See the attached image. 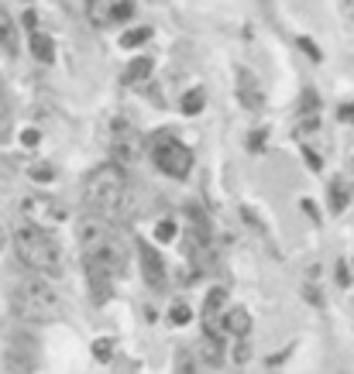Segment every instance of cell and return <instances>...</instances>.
Masks as SVG:
<instances>
[{
    "instance_id": "6da1fadb",
    "label": "cell",
    "mask_w": 354,
    "mask_h": 374,
    "mask_svg": "<svg viewBox=\"0 0 354 374\" xmlns=\"http://www.w3.org/2000/svg\"><path fill=\"white\" fill-rule=\"evenodd\" d=\"M128 199V175H124V165L107 161V165H97L86 179H83V206L90 213H100L114 220L121 213Z\"/></svg>"
},
{
    "instance_id": "7a4b0ae2",
    "label": "cell",
    "mask_w": 354,
    "mask_h": 374,
    "mask_svg": "<svg viewBox=\"0 0 354 374\" xmlns=\"http://www.w3.org/2000/svg\"><path fill=\"white\" fill-rule=\"evenodd\" d=\"M14 251L31 271H42V275H59L62 271V247L49 234V227L21 220L18 230H14Z\"/></svg>"
},
{
    "instance_id": "3957f363",
    "label": "cell",
    "mask_w": 354,
    "mask_h": 374,
    "mask_svg": "<svg viewBox=\"0 0 354 374\" xmlns=\"http://www.w3.org/2000/svg\"><path fill=\"white\" fill-rule=\"evenodd\" d=\"M11 309H14V316H21L28 323H52L62 316V299L49 282L25 278L11 295Z\"/></svg>"
},
{
    "instance_id": "277c9868",
    "label": "cell",
    "mask_w": 354,
    "mask_h": 374,
    "mask_svg": "<svg viewBox=\"0 0 354 374\" xmlns=\"http://www.w3.org/2000/svg\"><path fill=\"white\" fill-rule=\"evenodd\" d=\"M83 254H86V271H90V275H107V278H121V275H124L128 247L117 237V230H110L104 241L86 247Z\"/></svg>"
},
{
    "instance_id": "5b68a950",
    "label": "cell",
    "mask_w": 354,
    "mask_h": 374,
    "mask_svg": "<svg viewBox=\"0 0 354 374\" xmlns=\"http://www.w3.org/2000/svg\"><path fill=\"white\" fill-rule=\"evenodd\" d=\"M152 158L159 165V172H165L169 179H186L193 172V151L183 141H176L172 134L152 137Z\"/></svg>"
},
{
    "instance_id": "8992f818",
    "label": "cell",
    "mask_w": 354,
    "mask_h": 374,
    "mask_svg": "<svg viewBox=\"0 0 354 374\" xmlns=\"http://www.w3.org/2000/svg\"><path fill=\"white\" fill-rule=\"evenodd\" d=\"M21 216L28 223H38V227H59V223L69 220V210L49 192H35V196H28L21 203Z\"/></svg>"
},
{
    "instance_id": "52a82bcc",
    "label": "cell",
    "mask_w": 354,
    "mask_h": 374,
    "mask_svg": "<svg viewBox=\"0 0 354 374\" xmlns=\"http://www.w3.org/2000/svg\"><path fill=\"white\" fill-rule=\"evenodd\" d=\"M131 14H135V0H86V18L97 27L121 25Z\"/></svg>"
},
{
    "instance_id": "ba28073f",
    "label": "cell",
    "mask_w": 354,
    "mask_h": 374,
    "mask_svg": "<svg viewBox=\"0 0 354 374\" xmlns=\"http://www.w3.org/2000/svg\"><path fill=\"white\" fill-rule=\"evenodd\" d=\"M110 155H114L117 165H135L145 155V137L128 124H117L114 134H110Z\"/></svg>"
},
{
    "instance_id": "9c48e42d",
    "label": "cell",
    "mask_w": 354,
    "mask_h": 374,
    "mask_svg": "<svg viewBox=\"0 0 354 374\" xmlns=\"http://www.w3.org/2000/svg\"><path fill=\"white\" fill-rule=\"evenodd\" d=\"M138 258H141V275H145V282H148L152 289H159L165 282V265H162V258H159V251H155L148 241H138Z\"/></svg>"
},
{
    "instance_id": "30bf717a",
    "label": "cell",
    "mask_w": 354,
    "mask_h": 374,
    "mask_svg": "<svg viewBox=\"0 0 354 374\" xmlns=\"http://www.w3.org/2000/svg\"><path fill=\"white\" fill-rule=\"evenodd\" d=\"M238 96L248 110H262V86L248 69H241V76H238Z\"/></svg>"
},
{
    "instance_id": "8fae6325",
    "label": "cell",
    "mask_w": 354,
    "mask_h": 374,
    "mask_svg": "<svg viewBox=\"0 0 354 374\" xmlns=\"http://www.w3.org/2000/svg\"><path fill=\"white\" fill-rule=\"evenodd\" d=\"M0 49L7 55L18 52V25H14V18L4 4H0Z\"/></svg>"
},
{
    "instance_id": "7c38bea8",
    "label": "cell",
    "mask_w": 354,
    "mask_h": 374,
    "mask_svg": "<svg viewBox=\"0 0 354 374\" xmlns=\"http://www.w3.org/2000/svg\"><path fill=\"white\" fill-rule=\"evenodd\" d=\"M224 299H227L224 289H214V292L207 295V306H203V326H207V333L217 330V313L224 309Z\"/></svg>"
},
{
    "instance_id": "4fadbf2b",
    "label": "cell",
    "mask_w": 354,
    "mask_h": 374,
    "mask_svg": "<svg viewBox=\"0 0 354 374\" xmlns=\"http://www.w3.org/2000/svg\"><path fill=\"white\" fill-rule=\"evenodd\" d=\"M224 330L234 333V337H248V333H251V313H248V309H231V313L224 316Z\"/></svg>"
},
{
    "instance_id": "5bb4252c",
    "label": "cell",
    "mask_w": 354,
    "mask_h": 374,
    "mask_svg": "<svg viewBox=\"0 0 354 374\" xmlns=\"http://www.w3.org/2000/svg\"><path fill=\"white\" fill-rule=\"evenodd\" d=\"M152 58L148 55H141V58H135L131 66H128V73H124V82H145L148 76H152Z\"/></svg>"
},
{
    "instance_id": "9a60e30c",
    "label": "cell",
    "mask_w": 354,
    "mask_h": 374,
    "mask_svg": "<svg viewBox=\"0 0 354 374\" xmlns=\"http://www.w3.org/2000/svg\"><path fill=\"white\" fill-rule=\"evenodd\" d=\"M31 55H35L38 62H52V55H55L52 38H45V35H38V31H31Z\"/></svg>"
},
{
    "instance_id": "2e32d148",
    "label": "cell",
    "mask_w": 354,
    "mask_h": 374,
    "mask_svg": "<svg viewBox=\"0 0 354 374\" xmlns=\"http://www.w3.org/2000/svg\"><path fill=\"white\" fill-rule=\"evenodd\" d=\"M148 38H152V27H135V31H124L121 45H124V49H138V45H145Z\"/></svg>"
},
{
    "instance_id": "e0dca14e",
    "label": "cell",
    "mask_w": 354,
    "mask_h": 374,
    "mask_svg": "<svg viewBox=\"0 0 354 374\" xmlns=\"http://www.w3.org/2000/svg\"><path fill=\"white\" fill-rule=\"evenodd\" d=\"M203 104H207V96H203V89H190V93H186V96H183V110H186V113H200V110H203Z\"/></svg>"
},
{
    "instance_id": "ac0fdd59",
    "label": "cell",
    "mask_w": 354,
    "mask_h": 374,
    "mask_svg": "<svg viewBox=\"0 0 354 374\" xmlns=\"http://www.w3.org/2000/svg\"><path fill=\"white\" fill-rule=\"evenodd\" d=\"M344 206H348L344 182H334V186H330V210H334V213H344Z\"/></svg>"
},
{
    "instance_id": "d6986e66",
    "label": "cell",
    "mask_w": 354,
    "mask_h": 374,
    "mask_svg": "<svg viewBox=\"0 0 354 374\" xmlns=\"http://www.w3.org/2000/svg\"><path fill=\"white\" fill-rule=\"evenodd\" d=\"M300 110H303V113H310V117H313V113L320 110V100H317V93H313V89H303V104H300Z\"/></svg>"
},
{
    "instance_id": "ffe728a7",
    "label": "cell",
    "mask_w": 354,
    "mask_h": 374,
    "mask_svg": "<svg viewBox=\"0 0 354 374\" xmlns=\"http://www.w3.org/2000/svg\"><path fill=\"white\" fill-rule=\"evenodd\" d=\"M28 175H31L35 182H52V179H55V168H52V165H35Z\"/></svg>"
},
{
    "instance_id": "44dd1931",
    "label": "cell",
    "mask_w": 354,
    "mask_h": 374,
    "mask_svg": "<svg viewBox=\"0 0 354 374\" xmlns=\"http://www.w3.org/2000/svg\"><path fill=\"white\" fill-rule=\"evenodd\" d=\"M190 306H172V313H169V320L176 323V326H186V323H190Z\"/></svg>"
},
{
    "instance_id": "7402d4cb",
    "label": "cell",
    "mask_w": 354,
    "mask_h": 374,
    "mask_svg": "<svg viewBox=\"0 0 354 374\" xmlns=\"http://www.w3.org/2000/svg\"><path fill=\"white\" fill-rule=\"evenodd\" d=\"M155 234H159V241H162V244H169L172 237H176V223H172V220H162Z\"/></svg>"
},
{
    "instance_id": "603a6c76",
    "label": "cell",
    "mask_w": 354,
    "mask_h": 374,
    "mask_svg": "<svg viewBox=\"0 0 354 374\" xmlns=\"http://www.w3.org/2000/svg\"><path fill=\"white\" fill-rule=\"evenodd\" d=\"M93 354H97V361H110L114 344H110V340H97V344H93Z\"/></svg>"
},
{
    "instance_id": "cb8c5ba5",
    "label": "cell",
    "mask_w": 354,
    "mask_h": 374,
    "mask_svg": "<svg viewBox=\"0 0 354 374\" xmlns=\"http://www.w3.org/2000/svg\"><path fill=\"white\" fill-rule=\"evenodd\" d=\"M296 45H300L303 52L310 55V58H313V62H320V58H324V52H320V49H317V45H313V42H310V38H300V42H296Z\"/></svg>"
},
{
    "instance_id": "d4e9b609",
    "label": "cell",
    "mask_w": 354,
    "mask_h": 374,
    "mask_svg": "<svg viewBox=\"0 0 354 374\" xmlns=\"http://www.w3.org/2000/svg\"><path fill=\"white\" fill-rule=\"evenodd\" d=\"M265 137H269V134H265V131H255V134H251V151H262V144H265Z\"/></svg>"
},
{
    "instance_id": "484cf974",
    "label": "cell",
    "mask_w": 354,
    "mask_h": 374,
    "mask_svg": "<svg viewBox=\"0 0 354 374\" xmlns=\"http://www.w3.org/2000/svg\"><path fill=\"white\" fill-rule=\"evenodd\" d=\"M303 158L310 161V168H313V172L320 168V155H317V151H310V148H303Z\"/></svg>"
},
{
    "instance_id": "4316f807",
    "label": "cell",
    "mask_w": 354,
    "mask_h": 374,
    "mask_svg": "<svg viewBox=\"0 0 354 374\" xmlns=\"http://www.w3.org/2000/svg\"><path fill=\"white\" fill-rule=\"evenodd\" d=\"M337 117H341V120H344V124H354V104H344V107H341V113H337Z\"/></svg>"
},
{
    "instance_id": "83f0119b",
    "label": "cell",
    "mask_w": 354,
    "mask_h": 374,
    "mask_svg": "<svg viewBox=\"0 0 354 374\" xmlns=\"http://www.w3.org/2000/svg\"><path fill=\"white\" fill-rule=\"evenodd\" d=\"M337 282H341V285H348V282H351V275H348V265H344V261L337 265Z\"/></svg>"
},
{
    "instance_id": "f1b7e54d",
    "label": "cell",
    "mask_w": 354,
    "mask_h": 374,
    "mask_svg": "<svg viewBox=\"0 0 354 374\" xmlns=\"http://www.w3.org/2000/svg\"><path fill=\"white\" fill-rule=\"evenodd\" d=\"M21 141H25L28 148H35V144H38V131H25L21 134Z\"/></svg>"
},
{
    "instance_id": "f546056e",
    "label": "cell",
    "mask_w": 354,
    "mask_h": 374,
    "mask_svg": "<svg viewBox=\"0 0 354 374\" xmlns=\"http://www.w3.org/2000/svg\"><path fill=\"white\" fill-rule=\"evenodd\" d=\"M234 361H238V364H245L248 361V344H241V347L234 350Z\"/></svg>"
},
{
    "instance_id": "4dcf8cb0",
    "label": "cell",
    "mask_w": 354,
    "mask_h": 374,
    "mask_svg": "<svg viewBox=\"0 0 354 374\" xmlns=\"http://www.w3.org/2000/svg\"><path fill=\"white\" fill-rule=\"evenodd\" d=\"M35 25H38V14H35V11H28V14H25V27L35 31Z\"/></svg>"
},
{
    "instance_id": "1f68e13d",
    "label": "cell",
    "mask_w": 354,
    "mask_h": 374,
    "mask_svg": "<svg viewBox=\"0 0 354 374\" xmlns=\"http://www.w3.org/2000/svg\"><path fill=\"white\" fill-rule=\"evenodd\" d=\"M4 241H7V230L0 227V251H4Z\"/></svg>"
},
{
    "instance_id": "d6a6232c",
    "label": "cell",
    "mask_w": 354,
    "mask_h": 374,
    "mask_svg": "<svg viewBox=\"0 0 354 374\" xmlns=\"http://www.w3.org/2000/svg\"><path fill=\"white\" fill-rule=\"evenodd\" d=\"M0 107H4V89H0Z\"/></svg>"
}]
</instances>
